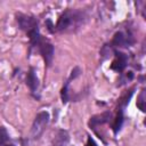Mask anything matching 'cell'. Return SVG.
Listing matches in <instances>:
<instances>
[{
    "instance_id": "1",
    "label": "cell",
    "mask_w": 146,
    "mask_h": 146,
    "mask_svg": "<svg viewBox=\"0 0 146 146\" xmlns=\"http://www.w3.org/2000/svg\"><path fill=\"white\" fill-rule=\"evenodd\" d=\"M86 14L79 9H66L59 17L56 23V31L60 33L74 32L80 29L86 22Z\"/></svg>"
},
{
    "instance_id": "2",
    "label": "cell",
    "mask_w": 146,
    "mask_h": 146,
    "mask_svg": "<svg viewBox=\"0 0 146 146\" xmlns=\"http://www.w3.org/2000/svg\"><path fill=\"white\" fill-rule=\"evenodd\" d=\"M49 122V114L47 112H40L36 114L32 128H31V137L32 139H39L43 133L46 127Z\"/></svg>"
},
{
    "instance_id": "3",
    "label": "cell",
    "mask_w": 146,
    "mask_h": 146,
    "mask_svg": "<svg viewBox=\"0 0 146 146\" xmlns=\"http://www.w3.org/2000/svg\"><path fill=\"white\" fill-rule=\"evenodd\" d=\"M38 46H39V51L42 55V58H43L46 65L48 67L51 66V63H52V59H54V54H55L54 46L48 40H44L42 38H41L40 42L38 43Z\"/></svg>"
},
{
    "instance_id": "4",
    "label": "cell",
    "mask_w": 146,
    "mask_h": 146,
    "mask_svg": "<svg viewBox=\"0 0 146 146\" xmlns=\"http://www.w3.org/2000/svg\"><path fill=\"white\" fill-rule=\"evenodd\" d=\"M16 19H17V23L19 25V29L25 31L26 33L35 27H38V19L33 16H30V15H26V14H17L16 15Z\"/></svg>"
},
{
    "instance_id": "5",
    "label": "cell",
    "mask_w": 146,
    "mask_h": 146,
    "mask_svg": "<svg viewBox=\"0 0 146 146\" xmlns=\"http://www.w3.org/2000/svg\"><path fill=\"white\" fill-rule=\"evenodd\" d=\"M133 43V39L130 34H127L122 31H119L114 34L112 39V46L113 47H129Z\"/></svg>"
},
{
    "instance_id": "6",
    "label": "cell",
    "mask_w": 146,
    "mask_h": 146,
    "mask_svg": "<svg viewBox=\"0 0 146 146\" xmlns=\"http://www.w3.org/2000/svg\"><path fill=\"white\" fill-rule=\"evenodd\" d=\"M114 54H115V58L112 62L111 68L116 72H122L128 64V56L120 51H114Z\"/></svg>"
},
{
    "instance_id": "7",
    "label": "cell",
    "mask_w": 146,
    "mask_h": 146,
    "mask_svg": "<svg viewBox=\"0 0 146 146\" xmlns=\"http://www.w3.org/2000/svg\"><path fill=\"white\" fill-rule=\"evenodd\" d=\"M26 84L27 87L30 88V90L34 94L36 92L38 88H39V79L35 74V71L33 67L30 68V71L27 72V75H26Z\"/></svg>"
},
{
    "instance_id": "8",
    "label": "cell",
    "mask_w": 146,
    "mask_h": 146,
    "mask_svg": "<svg viewBox=\"0 0 146 146\" xmlns=\"http://www.w3.org/2000/svg\"><path fill=\"white\" fill-rule=\"evenodd\" d=\"M111 117V113L110 112H104L102 114H98V115H94L92 117H90V121H89V125L91 129H95L97 125L99 124H104L106 122H108Z\"/></svg>"
},
{
    "instance_id": "9",
    "label": "cell",
    "mask_w": 146,
    "mask_h": 146,
    "mask_svg": "<svg viewBox=\"0 0 146 146\" xmlns=\"http://www.w3.org/2000/svg\"><path fill=\"white\" fill-rule=\"evenodd\" d=\"M68 132L66 130H58L55 138H54V141H52V146H66L67 143H68Z\"/></svg>"
},
{
    "instance_id": "10",
    "label": "cell",
    "mask_w": 146,
    "mask_h": 146,
    "mask_svg": "<svg viewBox=\"0 0 146 146\" xmlns=\"http://www.w3.org/2000/svg\"><path fill=\"white\" fill-rule=\"evenodd\" d=\"M122 123H123V108H119L117 115H116V117H115V120L113 122V125H112L114 133H117L119 132V130L122 127Z\"/></svg>"
},
{
    "instance_id": "11",
    "label": "cell",
    "mask_w": 146,
    "mask_h": 146,
    "mask_svg": "<svg viewBox=\"0 0 146 146\" xmlns=\"http://www.w3.org/2000/svg\"><path fill=\"white\" fill-rule=\"evenodd\" d=\"M9 140V133L5 127H0V146H3Z\"/></svg>"
},
{
    "instance_id": "12",
    "label": "cell",
    "mask_w": 146,
    "mask_h": 146,
    "mask_svg": "<svg viewBox=\"0 0 146 146\" xmlns=\"http://www.w3.org/2000/svg\"><path fill=\"white\" fill-rule=\"evenodd\" d=\"M145 103H146V100H145V89H143L141 92L138 96V99H137V106L141 112H145Z\"/></svg>"
},
{
    "instance_id": "13",
    "label": "cell",
    "mask_w": 146,
    "mask_h": 146,
    "mask_svg": "<svg viewBox=\"0 0 146 146\" xmlns=\"http://www.w3.org/2000/svg\"><path fill=\"white\" fill-rule=\"evenodd\" d=\"M86 146H97V144L95 143V140H94L91 137H88V140H87Z\"/></svg>"
},
{
    "instance_id": "14",
    "label": "cell",
    "mask_w": 146,
    "mask_h": 146,
    "mask_svg": "<svg viewBox=\"0 0 146 146\" xmlns=\"http://www.w3.org/2000/svg\"><path fill=\"white\" fill-rule=\"evenodd\" d=\"M3 146H14V145H11V144H6V145H3Z\"/></svg>"
}]
</instances>
